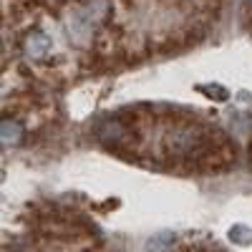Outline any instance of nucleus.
<instances>
[{"label":"nucleus","instance_id":"nucleus-5","mask_svg":"<svg viewBox=\"0 0 252 252\" xmlns=\"http://www.w3.org/2000/svg\"><path fill=\"white\" fill-rule=\"evenodd\" d=\"M227 237L232 240L235 245H252V229L245 227V224H235V227H229Z\"/></svg>","mask_w":252,"mask_h":252},{"label":"nucleus","instance_id":"nucleus-4","mask_svg":"<svg viewBox=\"0 0 252 252\" xmlns=\"http://www.w3.org/2000/svg\"><path fill=\"white\" fill-rule=\"evenodd\" d=\"M20 136H23V124L15 119H3V124H0V141H3V146L18 144Z\"/></svg>","mask_w":252,"mask_h":252},{"label":"nucleus","instance_id":"nucleus-8","mask_svg":"<svg viewBox=\"0 0 252 252\" xmlns=\"http://www.w3.org/2000/svg\"><path fill=\"white\" fill-rule=\"evenodd\" d=\"M250 5H252V0H250Z\"/></svg>","mask_w":252,"mask_h":252},{"label":"nucleus","instance_id":"nucleus-3","mask_svg":"<svg viewBox=\"0 0 252 252\" xmlns=\"http://www.w3.org/2000/svg\"><path fill=\"white\" fill-rule=\"evenodd\" d=\"M96 136L101 141H119L121 136H126V129L119 119H103L96 126Z\"/></svg>","mask_w":252,"mask_h":252},{"label":"nucleus","instance_id":"nucleus-6","mask_svg":"<svg viewBox=\"0 0 252 252\" xmlns=\"http://www.w3.org/2000/svg\"><path fill=\"white\" fill-rule=\"evenodd\" d=\"M174 242V235L172 232H161V235H154L149 242H146V252H164Z\"/></svg>","mask_w":252,"mask_h":252},{"label":"nucleus","instance_id":"nucleus-2","mask_svg":"<svg viewBox=\"0 0 252 252\" xmlns=\"http://www.w3.org/2000/svg\"><path fill=\"white\" fill-rule=\"evenodd\" d=\"M51 35H46V33H40V31H35V33H31L28 38H26V43H23V48H26V53L31 56V58H35V61H40V58H46V53L51 51Z\"/></svg>","mask_w":252,"mask_h":252},{"label":"nucleus","instance_id":"nucleus-7","mask_svg":"<svg viewBox=\"0 0 252 252\" xmlns=\"http://www.w3.org/2000/svg\"><path fill=\"white\" fill-rule=\"evenodd\" d=\"M202 91L204 94H209V98H215V101H224L229 94H227V89H222V86H217V83H209V86H202Z\"/></svg>","mask_w":252,"mask_h":252},{"label":"nucleus","instance_id":"nucleus-1","mask_svg":"<svg viewBox=\"0 0 252 252\" xmlns=\"http://www.w3.org/2000/svg\"><path fill=\"white\" fill-rule=\"evenodd\" d=\"M199 144V134L194 129H189V126H182V129L172 131L169 134V141H166V146H169V152L184 157L189 152H194V146Z\"/></svg>","mask_w":252,"mask_h":252}]
</instances>
